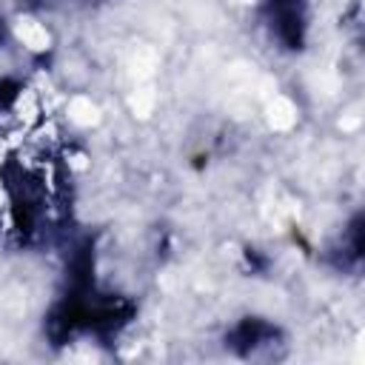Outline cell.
I'll return each instance as SVG.
<instances>
[{
	"label": "cell",
	"mask_w": 365,
	"mask_h": 365,
	"mask_svg": "<svg viewBox=\"0 0 365 365\" xmlns=\"http://www.w3.org/2000/svg\"><path fill=\"white\" fill-rule=\"evenodd\" d=\"M262 17H265L271 37L282 48H302L305 29H308L305 0H265Z\"/></svg>",
	"instance_id": "obj_1"
},
{
	"label": "cell",
	"mask_w": 365,
	"mask_h": 365,
	"mask_svg": "<svg viewBox=\"0 0 365 365\" xmlns=\"http://www.w3.org/2000/svg\"><path fill=\"white\" fill-rule=\"evenodd\" d=\"M274 339H277V328L268 325L265 319H257V317L242 319V322L228 334V345L237 348V351L245 354V356H251L257 348H262V345H268V342H274Z\"/></svg>",
	"instance_id": "obj_2"
}]
</instances>
